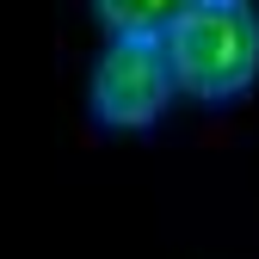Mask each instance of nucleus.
Masks as SVG:
<instances>
[{
	"label": "nucleus",
	"mask_w": 259,
	"mask_h": 259,
	"mask_svg": "<svg viewBox=\"0 0 259 259\" xmlns=\"http://www.w3.org/2000/svg\"><path fill=\"white\" fill-rule=\"evenodd\" d=\"M173 87L185 99L229 105L259 87V7L253 0H185L160 31Z\"/></svg>",
	"instance_id": "f257e3e1"
},
{
	"label": "nucleus",
	"mask_w": 259,
	"mask_h": 259,
	"mask_svg": "<svg viewBox=\"0 0 259 259\" xmlns=\"http://www.w3.org/2000/svg\"><path fill=\"white\" fill-rule=\"evenodd\" d=\"M173 99H179V87H173L160 37H111L105 56L93 62L87 111L105 130H154L173 111Z\"/></svg>",
	"instance_id": "f03ea898"
},
{
	"label": "nucleus",
	"mask_w": 259,
	"mask_h": 259,
	"mask_svg": "<svg viewBox=\"0 0 259 259\" xmlns=\"http://www.w3.org/2000/svg\"><path fill=\"white\" fill-rule=\"evenodd\" d=\"M93 19H99V31H111V37H160L185 0H87Z\"/></svg>",
	"instance_id": "7ed1b4c3"
}]
</instances>
